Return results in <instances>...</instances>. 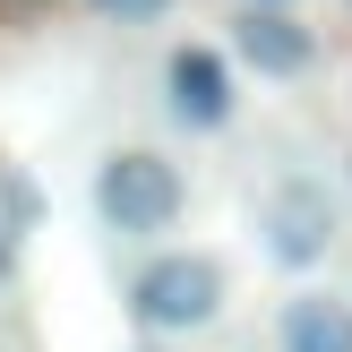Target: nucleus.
<instances>
[{"mask_svg": "<svg viewBox=\"0 0 352 352\" xmlns=\"http://www.w3.org/2000/svg\"><path fill=\"white\" fill-rule=\"evenodd\" d=\"M181 206H189V181H181L172 155H155V146H112V155L95 164V215H103V232L155 241V232L181 223Z\"/></svg>", "mask_w": 352, "mask_h": 352, "instance_id": "1", "label": "nucleus"}, {"mask_svg": "<svg viewBox=\"0 0 352 352\" xmlns=\"http://www.w3.org/2000/svg\"><path fill=\"white\" fill-rule=\"evenodd\" d=\"M95 17H112V26H146V17H164L172 0H86Z\"/></svg>", "mask_w": 352, "mask_h": 352, "instance_id": "7", "label": "nucleus"}, {"mask_svg": "<svg viewBox=\"0 0 352 352\" xmlns=\"http://www.w3.org/2000/svg\"><path fill=\"white\" fill-rule=\"evenodd\" d=\"M284 352H352V301H336V292H292L284 301Z\"/></svg>", "mask_w": 352, "mask_h": 352, "instance_id": "6", "label": "nucleus"}, {"mask_svg": "<svg viewBox=\"0 0 352 352\" xmlns=\"http://www.w3.org/2000/svg\"><path fill=\"white\" fill-rule=\"evenodd\" d=\"M164 112L181 129H223L232 120V69H223V52H206V43L164 52Z\"/></svg>", "mask_w": 352, "mask_h": 352, "instance_id": "5", "label": "nucleus"}, {"mask_svg": "<svg viewBox=\"0 0 352 352\" xmlns=\"http://www.w3.org/2000/svg\"><path fill=\"white\" fill-rule=\"evenodd\" d=\"M232 52L258 78H309V69H318V34H309L284 0H250V9L232 17Z\"/></svg>", "mask_w": 352, "mask_h": 352, "instance_id": "4", "label": "nucleus"}, {"mask_svg": "<svg viewBox=\"0 0 352 352\" xmlns=\"http://www.w3.org/2000/svg\"><path fill=\"white\" fill-rule=\"evenodd\" d=\"M336 241H344V215H336V189H327V181L284 172V181L258 198V250H267L275 267L309 275V267H327Z\"/></svg>", "mask_w": 352, "mask_h": 352, "instance_id": "3", "label": "nucleus"}, {"mask_svg": "<svg viewBox=\"0 0 352 352\" xmlns=\"http://www.w3.org/2000/svg\"><path fill=\"white\" fill-rule=\"evenodd\" d=\"M9 267H17V232L0 223V284H9Z\"/></svg>", "mask_w": 352, "mask_h": 352, "instance_id": "8", "label": "nucleus"}, {"mask_svg": "<svg viewBox=\"0 0 352 352\" xmlns=\"http://www.w3.org/2000/svg\"><path fill=\"white\" fill-rule=\"evenodd\" d=\"M129 318L146 336H189V327L223 318V267L206 250H164L129 275Z\"/></svg>", "mask_w": 352, "mask_h": 352, "instance_id": "2", "label": "nucleus"}]
</instances>
